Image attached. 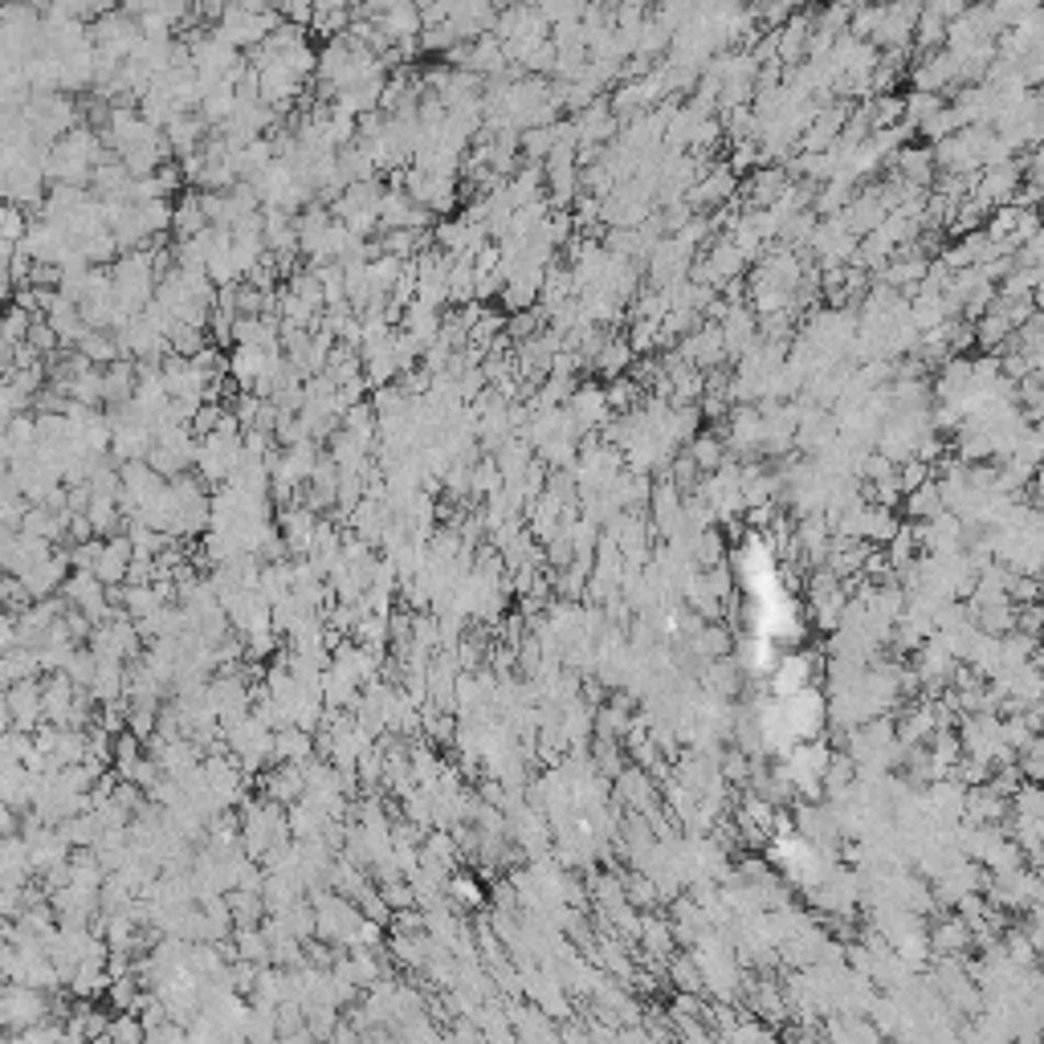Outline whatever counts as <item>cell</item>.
Returning <instances> with one entry per match:
<instances>
[{
    "label": "cell",
    "mask_w": 1044,
    "mask_h": 1044,
    "mask_svg": "<svg viewBox=\"0 0 1044 1044\" xmlns=\"http://www.w3.org/2000/svg\"><path fill=\"white\" fill-rule=\"evenodd\" d=\"M25 229H30L25 213H21L16 204H4V201H0V242L21 245V242H25Z\"/></svg>",
    "instance_id": "11"
},
{
    "label": "cell",
    "mask_w": 1044,
    "mask_h": 1044,
    "mask_svg": "<svg viewBox=\"0 0 1044 1044\" xmlns=\"http://www.w3.org/2000/svg\"><path fill=\"white\" fill-rule=\"evenodd\" d=\"M201 131H204L201 119H188V115H180V119H176V123H172V127H168V135H164V144L172 147V151H180V156H188L192 147L201 144Z\"/></svg>",
    "instance_id": "9"
},
{
    "label": "cell",
    "mask_w": 1044,
    "mask_h": 1044,
    "mask_svg": "<svg viewBox=\"0 0 1044 1044\" xmlns=\"http://www.w3.org/2000/svg\"><path fill=\"white\" fill-rule=\"evenodd\" d=\"M670 972H673V984L682 987V991H689V996H698L701 991V975H698V963L694 958H673L670 963Z\"/></svg>",
    "instance_id": "12"
},
{
    "label": "cell",
    "mask_w": 1044,
    "mask_h": 1044,
    "mask_svg": "<svg viewBox=\"0 0 1044 1044\" xmlns=\"http://www.w3.org/2000/svg\"><path fill=\"white\" fill-rule=\"evenodd\" d=\"M812 686V665H808V658H796V653H787L779 665H775V694L779 698H792V694H800V689Z\"/></svg>",
    "instance_id": "5"
},
{
    "label": "cell",
    "mask_w": 1044,
    "mask_h": 1044,
    "mask_svg": "<svg viewBox=\"0 0 1044 1044\" xmlns=\"http://www.w3.org/2000/svg\"><path fill=\"white\" fill-rule=\"evenodd\" d=\"M934 951H943V955H958L963 946H972V930H967V922L963 918H951L946 927H939L934 934L927 939Z\"/></svg>",
    "instance_id": "8"
},
{
    "label": "cell",
    "mask_w": 1044,
    "mask_h": 1044,
    "mask_svg": "<svg viewBox=\"0 0 1044 1044\" xmlns=\"http://www.w3.org/2000/svg\"><path fill=\"white\" fill-rule=\"evenodd\" d=\"M0 1044H13V1036H9V1032H0Z\"/></svg>",
    "instance_id": "15"
},
{
    "label": "cell",
    "mask_w": 1044,
    "mask_h": 1044,
    "mask_svg": "<svg viewBox=\"0 0 1044 1044\" xmlns=\"http://www.w3.org/2000/svg\"><path fill=\"white\" fill-rule=\"evenodd\" d=\"M9 730H13V715H9V698L0 689V734H9Z\"/></svg>",
    "instance_id": "14"
},
{
    "label": "cell",
    "mask_w": 1044,
    "mask_h": 1044,
    "mask_svg": "<svg viewBox=\"0 0 1044 1044\" xmlns=\"http://www.w3.org/2000/svg\"><path fill=\"white\" fill-rule=\"evenodd\" d=\"M4 837H21V820H16V808L0 804V841Z\"/></svg>",
    "instance_id": "13"
},
{
    "label": "cell",
    "mask_w": 1044,
    "mask_h": 1044,
    "mask_svg": "<svg viewBox=\"0 0 1044 1044\" xmlns=\"http://www.w3.org/2000/svg\"><path fill=\"white\" fill-rule=\"evenodd\" d=\"M261 787H266V800L270 804L294 808V804L306 796V775H302V767H294V763H282V767H273V772L261 779Z\"/></svg>",
    "instance_id": "4"
},
{
    "label": "cell",
    "mask_w": 1044,
    "mask_h": 1044,
    "mask_svg": "<svg viewBox=\"0 0 1044 1044\" xmlns=\"http://www.w3.org/2000/svg\"><path fill=\"white\" fill-rule=\"evenodd\" d=\"M311 746H315L311 730H299V727L273 730V759H282V763H294V767L311 763Z\"/></svg>",
    "instance_id": "6"
},
{
    "label": "cell",
    "mask_w": 1044,
    "mask_h": 1044,
    "mask_svg": "<svg viewBox=\"0 0 1044 1044\" xmlns=\"http://www.w3.org/2000/svg\"><path fill=\"white\" fill-rule=\"evenodd\" d=\"M290 837V824L278 804H249V812L242 820V844L249 857H270L273 849H282Z\"/></svg>",
    "instance_id": "2"
},
{
    "label": "cell",
    "mask_w": 1044,
    "mask_h": 1044,
    "mask_svg": "<svg viewBox=\"0 0 1044 1044\" xmlns=\"http://www.w3.org/2000/svg\"><path fill=\"white\" fill-rule=\"evenodd\" d=\"M315 515L311 510H287L282 515V535L294 551H311V539H315Z\"/></svg>",
    "instance_id": "7"
},
{
    "label": "cell",
    "mask_w": 1044,
    "mask_h": 1044,
    "mask_svg": "<svg viewBox=\"0 0 1044 1044\" xmlns=\"http://www.w3.org/2000/svg\"><path fill=\"white\" fill-rule=\"evenodd\" d=\"M49 1015H54V1003H49L45 991L21 984L0 987V1029L4 1032H13V1036L16 1032H30L37 1024H45Z\"/></svg>",
    "instance_id": "1"
},
{
    "label": "cell",
    "mask_w": 1044,
    "mask_h": 1044,
    "mask_svg": "<svg viewBox=\"0 0 1044 1044\" xmlns=\"http://www.w3.org/2000/svg\"><path fill=\"white\" fill-rule=\"evenodd\" d=\"M9 698V715H13V730L21 734H37L45 722L42 715V677H30V682H16V686L4 689Z\"/></svg>",
    "instance_id": "3"
},
{
    "label": "cell",
    "mask_w": 1044,
    "mask_h": 1044,
    "mask_svg": "<svg viewBox=\"0 0 1044 1044\" xmlns=\"http://www.w3.org/2000/svg\"><path fill=\"white\" fill-rule=\"evenodd\" d=\"M78 351H82V363H90V359H99V363H119V344L111 339V335H102V330H87V335L78 339Z\"/></svg>",
    "instance_id": "10"
}]
</instances>
